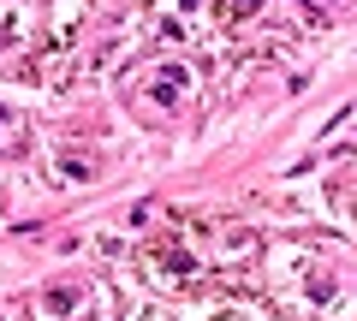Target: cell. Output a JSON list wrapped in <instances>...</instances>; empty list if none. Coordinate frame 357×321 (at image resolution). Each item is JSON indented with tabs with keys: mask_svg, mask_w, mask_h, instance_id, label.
Listing matches in <instances>:
<instances>
[{
	"mask_svg": "<svg viewBox=\"0 0 357 321\" xmlns=\"http://www.w3.org/2000/svg\"><path fill=\"white\" fill-rule=\"evenodd\" d=\"M143 274L161 292H191L197 274H203V256H191V250H178V244H149L143 250Z\"/></svg>",
	"mask_w": 357,
	"mask_h": 321,
	"instance_id": "1",
	"label": "cell"
},
{
	"mask_svg": "<svg viewBox=\"0 0 357 321\" xmlns=\"http://www.w3.org/2000/svg\"><path fill=\"white\" fill-rule=\"evenodd\" d=\"M24 30H30V0H0V48L24 42Z\"/></svg>",
	"mask_w": 357,
	"mask_h": 321,
	"instance_id": "2",
	"label": "cell"
},
{
	"mask_svg": "<svg viewBox=\"0 0 357 321\" xmlns=\"http://www.w3.org/2000/svg\"><path fill=\"white\" fill-rule=\"evenodd\" d=\"M220 321H244V315H220Z\"/></svg>",
	"mask_w": 357,
	"mask_h": 321,
	"instance_id": "3",
	"label": "cell"
}]
</instances>
